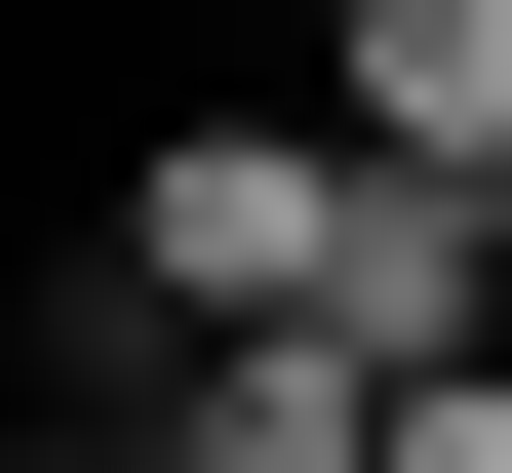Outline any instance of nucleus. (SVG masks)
I'll return each mask as SVG.
<instances>
[{
    "label": "nucleus",
    "mask_w": 512,
    "mask_h": 473,
    "mask_svg": "<svg viewBox=\"0 0 512 473\" xmlns=\"http://www.w3.org/2000/svg\"><path fill=\"white\" fill-rule=\"evenodd\" d=\"M316 119L394 158V198H512V0H355V40H316Z\"/></svg>",
    "instance_id": "obj_1"
},
{
    "label": "nucleus",
    "mask_w": 512,
    "mask_h": 473,
    "mask_svg": "<svg viewBox=\"0 0 512 473\" xmlns=\"http://www.w3.org/2000/svg\"><path fill=\"white\" fill-rule=\"evenodd\" d=\"M158 473H394V355H197V395H119Z\"/></svg>",
    "instance_id": "obj_2"
},
{
    "label": "nucleus",
    "mask_w": 512,
    "mask_h": 473,
    "mask_svg": "<svg viewBox=\"0 0 512 473\" xmlns=\"http://www.w3.org/2000/svg\"><path fill=\"white\" fill-rule=\"evenodd\" d=\"M394 473H512V355H473V395H394Z\"/></svg>",
    "instance_id": "obj_3"
},
{
    "label": "nucleus",
    "mask_w": 512,
    "mask_h": 473,
    "mask_svg": "<svg viewBox=\"0 0 512 473\" xmlns=\"http://www.w3.org/2000/svg\"><path fill=\"white\" fill-rule=\"evenodd\" d=\"M0 473H158V434H0Z\"/></svg>",
    "instance_id": "obj_4"
}]
</instances>
